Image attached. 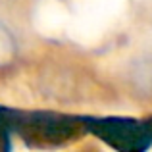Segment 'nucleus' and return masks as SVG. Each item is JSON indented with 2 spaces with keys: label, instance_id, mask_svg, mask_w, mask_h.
I'll list each match as a JSON object with an SVG mask.
<instances>
[{
  "label": "nucleus",
  "instance_id": "nucleus-2",
  "mask_svg": "<svg viewBox=\"0 0 152 152\" xmlns=\"http://www.w3.org/2000/svg\"><path fill=\"white\" fill-rule=\"evenodd\" d=\"M81 121H75L73 118L58 114H29L19 119V131L25 135V139H37L41 142H62L71 139L77 133Z\"/></svg>",
  "mask_w": 152,
  "mask_h": 152
},
{
  "label": "nucleus",
  "instance_id": "nucleus-1",
  "mask_svg": "<svg viewBox=\"0 0 152 152\" xmlns=\"http://www.w3.org/2000/svg\"><path fill=\"white\" fill-rule=\"evenodd\" d=\"M91 133L115 150H145L152 142V127L146 121L127 118H102L87 121Z\"/></svg>",
  "mask_w": 152,
  "mask_h": 152
}]
</instances>
